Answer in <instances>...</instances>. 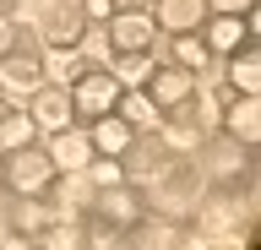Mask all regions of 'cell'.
Masks as SVG:
<instances>
[{
  "instance_id": "6da1fadb",
  "label": "cell",
  "mask_w": 261,
  "mask_h": 250,
  "mask_svg": "<svg viewBox=\"0 0 261 250\" xmlns=\"http://www.w3.org/2000/svg\"><path fill=\"white\" fill-rule=\"evenodd\" d=\"M207 185H201V169L191 163V152H169L152 174H147V196H152V207H163V212H191L196 196H201Z\"/></svg>"
},
{
  "instance_id": "7a4b0ae2",
  "label": "cell",
  "mask_w": 261,
  "mask_h": 250,
  "mask_svg": "<svg viewBox=\"0 0 261 250\" xmlns=\"http://www.w3.org/2000/svg\"><path fill=\"white\" fill-rule=\"evenodd\" d=\"M55 174H60L55 158H49L44 147H33V142H28V147H11V152H6V163H0V180L11 185L16 196H44Z\"/></svg>"
},
{
  "instance_id": "3957f363",
  "label": "cell",
  "mask_w": 261,
  "mask_h": 250,
  "mask_svg": "<svg viewBox=\"0 0 261 250\" xmlns=\"http://www.w3.org/2000/svg\"><path fill=\"white\" fill-rule=\"evenodd\" d=\"M142 212H147V201H142V190H136V180L93 185V196H87V217H98V223H114V229H130Z\"/></svg>"
},
{
  "instance_id": "277c9868",
  "label": "cell",
  "mask_w": 261,
  "mask_h": 250,
  "mask_svg": "<svg viewBox=\"0 0 261 250\" xmlns=\"http://www.w3.org/2000/svg\"><path fill=\"white\" fill-rule=\"evenodd\" d=\"M120 76H114V71H98V66H87L76 76V82L65 87V93H71V109H76L82 120H98V115H109L114 103H120Z\"/></svg>"
},
{
  "instance_id": "5b68a950",
  "label": "cell",
  "mask_w": 261,
  "mask_h": 250,
  "mask_svg": "<svg viewBox=\"0 0 261 250\" xmlns=\"http://www.w3.org/2000/svg\"><path fill=\"white\" fill-rule=\"evenodd\" d=\"M38 6H44L38 22H44V44L49 49H71V44L87 38V11H82V0H38Z\"/></svg>"
},
{
  "instance_id": "8992f818",
  "label": "cell",
  "mask_w": 261,
  "mask_h": 250,
  "mask_svg": "<svg viewBox=\"0 0 261 250\" xmlns=\"http://www.w3.org/2000/svg\"><path fill=\"white\" fill-rule=\"evenodd\" d=\"M152 38H158V22H152V11H142V6H120L109 17V49L114 54H147Z\"/></svg>"
},
{
  "instance_id": "52a82bcc",
  "label": "cell",
  "mask_w": 261,
  "mask_h": 250,
  "mask_svg": "<svg viewBox=\"0 0 261 250\" xmlns=\"http://www.w3.org/2000/svg\"><path fill=\"white\" fill-rule=\"evenodd\" d=\"M142 93L152 98L158 115H169V109H179V103L196 93V71L174 66V60H169V66H152V71H147V82H142Z\"/></svg>"
},
{
  "instance_id": "ba28073f",
  "label": "cell",
  "mask_w": 261,
  "mask_h": 250,
  "mask_svg": "<svg viewBox=\"0 0 261 250\" xmlns=\"http://www.w3.org/2000/svg\"><path fill=\"white\" fill-rule=\"evenodd\" d=\"M218 131H228V142H240V147H256L261 142V93H234L218 115Z\"/></svg>"
},
{
  "instance_id": "9c48e42d",
  "label": "cell",
  "mask_w": 261,
  "mask_h": 250,
  "mask_svg": "<svg viewBox=\"0 0 261 250\" xmlns=\"http://www.w3.org/2000/svg\"><path fill=\"white\" fill-rule=\"evenodd\" d=\"M28 115L38 120V125H44V131H60V125H71V120H76V109H71V93H65L60 82H38L28 93Z\"/></svg>"
},
{
  "instance_id": "30bf717a",
  "label": "cell",
  "mask_w": 261,
  "mask_h": 250,
  "mask_svg": "<svg viewBox=\"0 0 261 250\" xmlns=\"http://www.w3.org/2000/svg\"><path fill=\"white\" fill-rule=\"evenodd\" d=\"M201 44H207L212 54H234L250 44V27H245V17H234V11H207V22H201Z\"/></svg>"
},
{
  "instance_id": "8fae6325",
  "label": "cell",
  "mask_w": 261,
  "mask_h": 250,
  "mask_svg": "<svg viewBox=\"0 0 261 250\" xmlns=\"http://www.w3.org/2000/svg\"><path fill=\"white\" fill-rule=\"evenodd\" d=\"M163 158H169V147H163V136L147 125V131H136V136H130V147L120 152V169H125L130 180H147V174H152Z\"/></svg>"
},
{
  "instance_id": "7c38bea8",
  "label": "cell",
  "mask_w": 261,
  "mask_h": 250,
  "mask_svg": "<svg viewBox=\"0 0 261 250\" xmlns=\"http://www.w3.org/2000/svg\"><path fill=\"white\" fill-rule=\"evenodd\" d=\"M6 223H11L28 245H38V239H44V229L55 223V201H49V196H16V207H11V217H6Z\"/></svg>"
},
{
  "instance_id": "4fadbf2b",
  "label": "cell",
  "mask_w": 261,
  "mask_h": 250,
  "mask_svg": "<svg viewBox=\"0 0 261 250\" xmlns=\"http://www.w3.org/2000/svg\"><path fill=\"white\" fill-rule=\"evenodd\" d=\"M130 136H136V125L120 120L114 109L98 115V120H87V142H93V152H103V158H120V152L130 147Z\"/></svg>"
},
{
  "instance_id": "5bb4252c",
  "label": "cell",
  "mask_w": 261,
  "mask_h": 250,
  "mask_svg": "<svg viewBox=\"0 0 261 250\" xmlns=\"http://www.w3.org/2000/svg\"><path fill=\"white\" fill-rule=\"evenodd\" d=\"M38 82H49V76H44V54H22V49L0 54V87H11V93H33Z\"/></svg>"
},
{
  "instance_id": "9a60e30c",
  "label": "cell",
  "mask_w": 261,
  "mask_h": 250,
  "mask_svg": "<svg viewBox=\"0 0 261 250\" xmlns=\"http://www.w3.org/2000/svg\"><path fill=\"white\" fill-rule=\"evenodd\" d=\"M55 142H49V158H55V169H87L93 163V142H87V131H76V125H60V131H49Z\"/></svg>"
},
{
  "instance_id": "2e32d148",
  "label": "cell",
  "mask_w": 261,
  "mask_h": 250,
  "mask_svg": "<svg viewBox=\"0 0 261 250\" xmlns=\"http://www.w3.org/2000/svg\"><path fill=\"white\" fill-rule=\"evenodd\" d=\"M152 22L169 33H196L207 22V0H152Z\"/></svg>"
},
{
  "instance_id": "e0dca14e",
  "label": "cell",
  "mask_w": 261,
  "mask_h": 250,
  "mask_svg": "<svg viewBox=\"0 0 261 250\" xmlns=\"http://www.w3.org/2000/svg\"><path fill=\"white\" fill-rule=\"evenodd\" d=\"M223 76H228L234 93H261V60H256V49H250V44L234 49V54H228V66H223Z\"/></svg>"
},
{
  "instance_id": "ac0fdd59",
  "label": "cell",
  "mask_w": 261,
  "mask_h": 250,
  "mask_svg": "<svg viewBox=\"0 0 261 250\" xmlns=\"http://www.w3.org/2000/svg\"><path fill=\"white\" fill-rule=\"evenodd\" d=\"M33 136H38V120H33L28 109H6V103H0V147H6V152L28 147Z\"/></svg>"
},
{
  "instance_id": "d6986e66",
  "label": "cell",
  "mask_w": 261,
  "mask_h": 250,
  "mask_svg": "<svg viewBox=\"0 0 261 250\" xmlns=\"http://www.w3.org/2000/svg\"><path fill=\"white\" fill-rule=\"evenodd\" d=\"M114 115L120 120H130V125H136V131H147V125H158V109H152V98H147L142 87H120V103H114Z\"/></svg>"
},
{
  "instance_id": "ffe728a7",
  "label": "cell",
  "mask_w": 261,
  "mask_h": 250,
  "mask_svg": "<svg viewBox=\"0 0 261 250\" xmlns=\"http://www.w3.org/2000/svg\"><path fill=\"white\" fill-rule=\"evenodd\" d=\"M87 66H93V60L82 54V44H71V49H55V54H49L44 76H55V82H60V87H71V82H76V76H82V71H87Z\"/></svg>"
},
{
  "instance_id": "44dd1931",
  "label": "cell",
  "mask_w": 261,
  "mask_h": 250,
  "mask_svg": "<svg viewBox=\"0 0 261 250\" xmlns=\"http://www.w3.org/2000/svg\"><path fill=\"white\" fill-rule=\"evenodd\" d=\"M212 60V49L201 44L196 33H174V66H185V71H201Z\"/></svg>"
},
{
  "instance_id": "7402d4cb",
  "label": "cell",
  "mask_w": 261,
  "mask_h": 250,
  "mask_svg": "<svg viewBox=\"0 0 261 250\" xmlns=\"http://www.w3.org/2000/svg\"><path fill=\"white\" fill-rule=\"evenodd\" d=\"M93 185H114V180H125V169H120V158H103V152H93V163L82 169Z\"/></svg>"
},
{
  "instance_id": "603a6c76",
  "label": "cell",
  "mask_w": 261,
  "mask_h": 250,
  "mask_svg": "<svg viewBox=\"0 0 261 250\" xmlns=\"http://www.w3.org/2000/svg\"><path fill=\"white\" fill-rule=\"evenodd\" d=\"M147 71H152V60H147V54H120L114 76H120V82H130V87H142V82H147Z\"/></svg>"
},
{
  "instance_id": "cb8c5ba5",
  "label": "cell",
  "mask_w": 261,
  "mask_h": 250,
  "mask_svg": "<svg viewBox=\"0 0 261 250\" xmlns=\"http://www.w3.org/2000/svg\"><path fill=\"white\" fill-rule=\"evenodd\" d=\"M16 44H22V27H16L11 17H0V54H11Z\"/></svg>"
},
{
  "instance_id": "d4e9b609",
  "label": "cell",
  "mask_w": 261,
  "mask_h": 250,
  "mask_svg": "<svg viewBox=\"0 0 261 250\" xmlns=\"http://www.w3.org/2000/svg\"><path fill=\"white\" fill-rule=\"evenodd\" d=\"M82 11H87V22H109L114 17V0H82Z\"/></svg>"
},
{
  "instance_id": "484cf974",
  "label": "cell",
  "mask_w": 261,
  "mask_h": 250,
  "mask_svg": "<svg viewBox=\"0 0 261 250\" xmlns=\"http://www.w3.org/2000/svg\"><path fill=\"white\" fill-rule=\"evenodd\" d=\"M207 11H234L240 17V11H256V0H207Z\"/></svg>"
},
{
  "instance_id": "4316f807",
  "label": "cell",
  "mask_w": 261,
  "mask_h": 250,
  "mask_svg": "<svg viewBox=\"0 0 261 250\" xmlns=\"http://www.w3.org/2000/svg\"><path fill=\"white\" fill-rule=\"evenodd\" d=\"M28 6H38V0H28Z\"/></svg>"
}]
</instances>
